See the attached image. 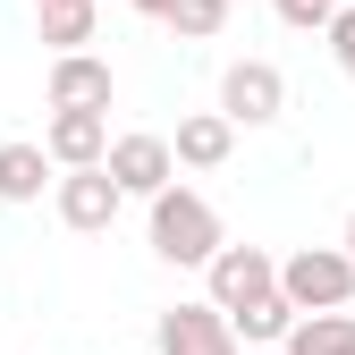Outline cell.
I'll use <instances>...</instances> for the list:
<instances>
[{
	"label": "cell",
	"instance_id": "1",
	"mask_svg": "<svg viewBox=\"0 0 355 355\" xmlns=\"http://www.w3.org/2000/svg\"><path fill=\"white\" fill-rule=\"evenodd\" d=\"M144 229H153V254H161V262L203 271L211 245H220V211H211V195H195V187H178V178H169L161 195H144Z\"/></svg>",
	"mask_w": 355,
	"mask_h": 355
},
{
	"label": "cell",
	"instance_id": "2",
	"mask_svg": "<svg viewBox=\"0 0 355 355\" xmlns=\"http://www.w3.org/2000/svg\"><path fill=\"white\" fill-rule=\"evenodd\" d=\"M279 296L296 313H330V304H355V254L347 245H296L279 262Z\"/></svg>",
	"mask_w": 355,
	"mask_h": 355
},
{
	"label": "cell",
	"instance_id": "3",
	"mask_svg": "<svg viewBox=\"0 0 355 355\" xmlns=\"http://www.w3.org/2000/svg\"><path fill=\"white\" fill-rule=\"evenodd\" d=\"M271 288H279V262L262 254V245H229V237L211 245V262H203V296L220 304V313H245V304L271 296Z\"/></svg>",
	"mask_w": 355,
	"mask_h": 355
},
{
	"label": "cell",
	"instance_id": "4",
	"mask_svg": "<svg viewBox=\"0 0 355 355\" xmlns=\"http://www.w3.org/2000/svg\"><path fill=\"white\" fill-rule=\"evenodd\" d=\"M288 110V76L271 60H229L220 68V119L229 127H271Z\"/></svg>",
	"mask_w": 355,
	"mask_h": 355
},
{
	"label": "cell",
	"instance_id": "5",
	"mask_svg": "<svg viewBox=\"0 0 355 355\" xmlns=\"http://www.w3.org/2000/svg\"><path fill=\"white\" fill-rule=\"evenodd\" d=\"M119 203H127V195H119V178H110L102 161H85V169H60V178H51V211L68 220L76 237H102L110 220H119Z\"/></svg>",
	"mask_w": 355,
	"mask_h": 355
},
{
	"label": "cell",
	"instance_id": "6",
	"mask_svg": "<svg viewBox=\"0 0 355 355\" xmlns=\"http://www.w3.org/2000/svg\"><path fill=\"white\" fill-rule=\"evenodd\" d=\"M102 169L119 178V195H161L169 178H178V161H169V136H153V127H127V136H110L102 144Z\"/></svg>",
	"mask_w": 355,
	"mask_h": 355
},
{
	"label": "cell",
	"instance_id": "7",
	"mask_svg": "<svg viewBox=\"0 0 355 355\" xmlns=\"http://www.w3.org/2000/svg\"><path fill=\"white\" fill-rule=\"evenodd\" d=\"M153 355H237V330H229V313L211 296H195V304H169L161 313Z\"/></svg>",
	"mask_w": 355,
	"mask_h": 355
},
{
	"label": "cell",
	"instance_id": "8",
	"mask_svg": "<svg viewBox=\"0 0 355 355\" xmlns=\"http://www.w3.org/2000/svg\"><path fill=\"white\" fill-rule=\"evenodd\" d=\"M110 94H119L110 60H94V51H60L51 60V110H110Z\"/></svg>",
	"mask_w": 355,
	"mask_h": 355
},
{
	"label": "cell",
	"instance_id": "9",
	"mask_svg": "<svg viewBox=\"0 0 355 355\" xmlns=\"http://www.w3.org/2000/svg\"><path fill=\"white\" fill-rule=\"evenodd\" d=\"M102 144H110V110H51V127H42L51 169H85V161H102Z\"/></svg>",
	"mask_w": 355,
	"mask_h": 355
},
{
	"label": "cell",
	"instance_id": "10",
	"mask_svg": "<svg viewBox=\"0 0 355 355\" xmlns=\"http://www.w3.org/2000/svg\"><path fill=\"white\" fill-rule=\"evenodd\" d=\"M237 153V127L220 119V110H195V119H178V136H169V161L178 169H220Z\"/></svg>",
	"mask_w": 355,
	"mask_h": 355
},
{
	"label": "cell",
	"instance_id": "11",
	"mask_svg": "<svg viewBox=\"0 0 355 355\" xmlns=\"http://www.w3.org/2000/svg\"><path fill=\"white\" fill-rule=\"evenodd\" d=\"M279 355H355V313L347 304H330V313H296Z\"/></svg>",
	"mask_w": 355,
	"mask_h": 355
},
{
	"label": "cell",
	"instance_id": "12",
	"mask_svg": "<svg viewBox=\"0 0 355 355\" xmlns=\"http://www.w3.org/2000/svg\"><path fill=\"white\" fill-rule=\"evenodd\" d=\"M42 187H51V153L42 144H0V203H42Z\"/></svg>",
	"mask_w": 355,
	"mask_h": 355
},
{
	"label": "cell",
	"instance_id": "13",
	"mask_svg": "<svg viewBox=\"0 0 355 355\" xmlns=\"http://www.w3.org/2000/svg\"><path fill=\"white\" fill-rule=\"evenodd\" d=\"M94 17H102V0H34V26L51 51H85L94 42Z\"/></svg>",
	"mask_w": 355,
	"mask_h": 355
},
{
	"label": "cell",
	"instance_id": "14",
	"mask_svg": "<svg viewBox=\"0 0 355 355\" xmlns=\"http://www.w3.org/2000/svg\"><path fill=\"white\" fill-rule=\"evenodd\" d=\"M288 322H296V304L271 288V296H254L245 313H229V330H237V347H279L288 338Z\"/></svg>",
	"mask_w": 355,
	"mask_h": 355
},
{
	"label": "cell",
	"instance_id": "15",
	"mask_svg": "<svg viewBox=\"0 0 355 355\" xmlns=\"http://www.w3.org/2000/svg\"><path fill=\"white\" fill-rule=\"evenodd\" d=\"M229 17H237L229 0H169V17H161V26H178L187 42H211V34L229 26Z\"/></svg>",
	"mask_w": 355,
	"mask_h": 355
},
{
	"label": "cell",
	"instance_id": "16",
	"mask_svg": "<svg viewBox=\"0 0 355 355\" xmlns=\"http://www.w3.org/2000/svg\"><path fill=\"white\" fill-rule=\"evenodd\" d=\"M322 34H330V60H338V76L355 85V9H330V26H322Z\"/></svg>",
	"mask_w": 355,
	"mask_h": 355
},
{
	"label": "cell",
	"instance_id": "17",
	"mask_svg": "<svg viewBox=\"0 0 355 355\" xmlns=\"http://www.w3.org/2000/svg\"><path fill=\"white\" fill-rule=\"evenodd\" d=\"M271 9H279V17H288L296 34H322V26H330V9H338V0H271Z\"/></svg>",
	"mask_w": 355,
	"mask_h": 355
},
{
	"label": "cell",
	"instance_id": "18",
	"mask_svg": "<svg viewBox=\"0 0 355 355\" xmlns=\"http://www.w3.org/2000/svg\"><path fill=\"white\" fill-rule=\"evenodd\" d=\"M127 9H144V17H169V0H127Z\"/></svg>",
	"mask_w": 355,
	"mask_h": 355
},
{
	"label": "cell",
	"instance_id": "19",
	"mask_svg": "<svg viewBox=\"0 0 355 355\" xmlns=\"http://www.w3.org/2000/svg\"><path fill=\"white\" fill-rule=\"evenodd\" d=\"M347 254H355V211H347Z\"/></svg>",
	"mask_w": 355,
	"mask_h": 355
},
{
	"label": "cell",
	"instance_id": "20",
	"mask_svg": "<svg viewBox=\"0 0 355 355\" xmlns=\"http://www.w3.org/2000/svg\"><path fill=\"white\" fill-rule=\"evenodd\" d=\"M237 355H279V347H237Z\"/></svg>",
	"mask_w": 355,
	"mask_h": 355
},
{
	"label": "cell",
	"instance_id": "21",
	"mask_svg": "<svg viewBox=\"0 0 355 355\" xmlns=\"http://www.w3.org/2000/svg\"><path fill=\"white\" fill-rule=\"evenodd\" d=\"M229 9H245V0H229Z\"/></svg>",
	"mask_w": 355,
	"mask_h": 355
}]
</instances>
